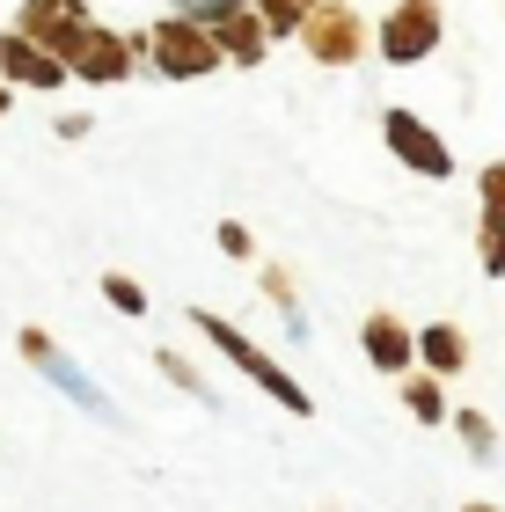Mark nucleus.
<instances>
[{"mask_svg": "<svg viewBox=\"0 0 505 512\" xmlns=\"http://www.w3.org/2000/svg\"><path fill=\"white\" fill-rule=\"evenodd\" d=\"M191 330H198L205 344H213V352H220L227 366H235V374H249V381H257V388L271 395V403H286V417H315V395H308L301 381H293V374H286V366L271 359V352H264V344L249 337V330H235V322H227V315H213V308H191Z\"/></svg>", "mask_w": 505, "mask_h": 512, "instance_id": "1", "label": "nucleus"}, {"mask_svg": "<svg viewBox=\"0 0 505 512\" xmlns=\"http://www.w3.org/2000/svg\"><path fill=\"white\" fill-rule=\"evenodd\" d=\"M147 66L162 81H205V74H220V66H227L220 30H205V22H191V15H162L147 30Z\"/></svg>", "mask_w": 505, "mask_h": 512, "instance_id": "2", "label": "nucleus"}, {"mask_svg": "<svg viewBox=\"0 0 505 512\" xmlns=\"http://www.w3.org/2000/svg\"><path fill=\"white\" fill-rule=\"evenodd\" d=\"M440 44H447V8H440V0H396V8L374 22L381 66H425Z\"/></svg>", "mask_w": 505, "mask_h": 512, "instance_id": "3", "label": "nucleus"}, {"mask_svg": "<svg viewBox=\"0 0 505 512\" xmlns=\"http://www.w3.org/2000/svg\"><path fill=\"white\" fill-rule=\"evenodd\" d=\"M301 52L315 66H359L366 52H374V30H366V15L352 8V0H315V15L301 22Z\"/></svg>", "mask_w": 505, "mask_h": 512, "instance_id": "4", "label": "nucleus"}, {"mask_svg": "<svg viewBox=\"0 0 505 512\" xmlns=\"http://www.w3.org/2000/svg\"><path fill=\"white\" fill-rule=\"evenodd\" d=\"M381 147L396 154L410 176H425V183H447L454 176V147L440 139V125H425L418 110H403V103L381 110Z\"/></svg>", "mask_w": 505, "mask_h": 512, "instance_id": "5", "label": "nucleus"}, {"mask_svg": "<svg viewBox=\"0 0 505 512\" xmlns=\"http://www.w3.org/2000/svg\"><path fill=\"white\" fill-rule=\"evenodd\" d=\"M66 74L88 81V88H118V81L140 74V52H132V37L103 30V22H81L74 44H66Z\"/></svg>", "mask_w": 505, "mask_h": 512, "instance_id": "6", "label": "nucleus"}, {"mask_svg": "<svg viewBox=\"0 0 505 512\" xmlns=\"http://www.w3.org/2000/svg\"><path fill=\"white\" fill-rule=\"evenodd\" d=\"M359 352H366V366H374V374L403 381L410 366H418V330H410L396 308H374V315L359 322Z\"/></svg>", "mask_w": 505, "mask_h": 512, "instance_id": "7", "label": "nucleus"}, {"mask_svg": "<svg viewBox=\"0 0 505 512\" xmlns=\"http://www.w3.org/2000/svg\"><path fill=\"white\" fill-rule=\"evenodd\" d=\"M0 81H8V88H37V96H52V88H66L74 74H66V59H59V52H44V44L15 37V30H0Z\"/></svg>", "mask_w": 505, "mask_h": 512, "instance_id": "8", "label": "nucleus"}, {"mask_svg": "<svg viewBox=\"0 0 505 512\" xmlns=\"http://www.w3.org/2000/svg\"><path fill=\"white\" fill-rule=\"evenodd\" d=\"M81 22H88V8H81V0H22L8 30H15V37H30V44H44V52H59V59H66V44H74V30H81Z\"/></svg>", "mask_w": 505, "mask_h": 512, "instance_id": "9", "label": "nucleus"}, {"mask_svg": "<svg viewBox=\"0 0 505 512\" xmlns=\"http://www.w3.org/2000/svg\"><path fill=\"white\" fill-rule=\"evenodd\" d=\"M418 366L440 374V381H454L469 366V330H462V322H425V330H418Z\"/></svg>", "mask_w": 505, "mask_h": 512, "instance_id": "10", "label": "nucleus"}, {"mask_svg": "<svg viewBox=\"0 0 505 512\" xmlns=\"http://www.w3.org/2000/svg\"><path fill=\"white\" fill-rule=\"evenodd\" d=\"M271 44H279V37L264 30L257 0H249L242 15H227V22H220V52H227V66H264V52H271Z\"/></svg>", "mask_w": 505, "mask_h": 512, "instance_id": "11", "label": "nucleus"}, {"mask_svg": "<svg viewBox=\"0 0 505 512\" xmlns=\"http://www.w3.org/2000/svg\"><path fill=\"white\" fill-rule=\"evenodd\" d=\"M396 388H403V410L418 417V425H447V417H454V410H447V381L425 374V366H410Z\"/></svg>", "mask_w": 505, "mask_h": 512, "instance_id": "12", "label": "nucleus"}, {"mask_svg": "<svg viewBox=\"0 0 505 512\" xmlns=\"http://www.w3.org/2000/svg\"><path fill=\"white\" fill-rule=\"evenodd\" d=\"M476 227H505V154L498 161H484V176H476Z\"/></svg>", "mask_w": 505, "mask_h": 512, "instance_id": "13", "label": "nucleus"}, {"mask_svg": "<svg viewBox=\"0 0 505 512\" xmlns=\"http://www.w3.org/2000/svg\"><path fill=\"white\" fill-rule=\"evenodd\" d=\"M257 15H264L271 37H301V22L315 15V0H257Z\"/></svg>", "mask_w": 505, "mask_h": 512, "instance_id": "14", "label": "nucleus"}, {"mask_svg": "<svg viewBox=\"0 0 505 512\" xmlns=\"http://www.w3.org/2000/svg\"><path fill=\"white\" fill-rule=\"evenodd\" d=\"M103 300H110L118 315H147V308H154V300H147V286H140L132 271H103Z\"/></svg>", "mask_w": 505, "mask_h": 512, "instance_id": "15", "label": "nucleus"}, {"mask_svg": "<svg viewBox=\"0 0 505 512\" xmlns=\"http://www.w3.org/2000/svg\"><path fill=\"white\" fill-rule=\"evenodd\" d=\"M154 366H162V374H169V381H176L183 395H198V403H213V381H205V374H198V366L183 359V352H169V344H162V352H154Z\"/></svg>", "mask_w": 505, "mask_h": 512, "instance_id": "16", "label": "nucleus"}, {"mask_svg": "<svg viewBox=\"0 0 505 512\" xmlns=\"http://www.w3.org/2000/svg\"><path fill=\"white\" fill-rule=\"evenodd\" d=\"M447 425H462V447H469L476 461H491V454H498V432H491V417H484V410H454Z\"/></svg>", "mask_w": 505, "mask_h": 512, "instance_id": "17", "label": "nucleus"}, {"mask_svg": "<svg viewBox=\"0 0 505 512\" xmlns=\"http://www.w3.org/2000/svg\"><path fill=\"white\" fill-rule=\"evenodd\" d=\"M249 0H176V15H191V22H205V30H220L227 15H242Z\"/></svg>", "mask_w": 505, "mask_h": 512, "instance_id": "18", "label": "nucleus"}, {"mask_svg": "<svg viewBox=\"0 0 505 512\" xmlns=\"http://www.w3.org/2000/svg\"><path fill=\"white\" fill-rule=\"evenodd\" d=\"M257 286H264L271 308H286V315H293V271H286V264H257Z\"/></svg>", "mask_w": 505, "mask_h": 512, "instance_id": "19", "label": "nucleus"}, {"mask_svg": "<svg viewBox=\"0 0 505 512\" xmlns=\"http://www.w3.org/2000/svg\"><path fill=\"white\" fill-rule=\"evenodd\" d=\"M44 374H52V381H59L66 395H74V403H88V410H103V403H96V388H88V381H81V374H74V366H66L59 352H52V359H44Z\"/></svg>", "mask_w": 505, "mask_h": 512, "instance_id": "20", "label": "nucleus"}, {"mask_svg": "<svg viewBox=\"0 0 505 512\" xmlns=\"http://www.w3.org/2000/svg\"><path fill=\"white\" fill-rule=\"evenodd\" d=\"M213 242H220L227 256H235V264H249V256H257V235H249L242 220H220V227H213Z\"/></svg>", "mask_w": 505, "mask_h": 512, "instance_id": "21", "label": "nucleus"}, {"mask_svg": "<svg viewBox=\"0 0 505 512\" xmlns=\"http://www.w3.org/2000/svg\"><path fill=\"white\" fill-rule=\"evenodd\" d=\"M15 352H22V359H30V366H44V359H52V352H59V344H52V337H44V330H37V322H22V330H15Z\"/></svg>", "mask_w": 505, "mask_h": 512, "instance_id": "22", "label": "nucleus"}, {"mask_svg": "<svg viewBox=\"0 0 505 512\" xmlns=\"http://www.w3.org/2000/svg\"><path fill=\"white\" fill-rule=\"evenodd\" d=\"M96 132V118H88V110H74V118H59V139H88Z\"/></svg>", "mask_w": 505, "mask_h": 512, "instance_id": "23", "label": "nucleus"}, {"mask_svg": "<svg viewBox=\"0 0 505 512\" xmlns=\"http://www.w3.org/2000/svg\"><path fill=\"white\" fill-rule=\"evenodd\" d=\"M8 103H15V88H8V81H0V118H8Z\"/></svg>", "mask_w": 505, "mask_h": 512, "instance_id": "24", "label": "nucleus"}, {"mask_svg": "<svg viewBox=\"0 0 505 512\" xmlns=\"http://www.w3.org/2000/svg\"><path fill=\"white\" fill-rule=\"evenodd\" d=\"M462 512H498V505H462Z\"/></svg>", "mask_w": 505, "mask_h": 512, "instance_id": "25", "label": "nucleus"}]
</instances>
